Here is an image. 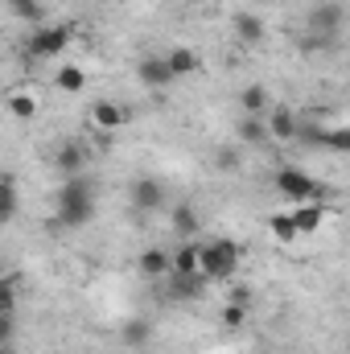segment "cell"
Returning a JSON list of instances; mask_svg holds the SVG:
<instances>
[{
	"label": "cell",
	"mask_w": 350,
	"mask_h": 354,
	"mask_svg": "<svg viewBox=\"0 0 350 354\" xmlns=\"http://www.w3.org/2000/svg\"><path fill=\"white\" fill-rule=\"evenodd\" d=\"M342 25H347V8H342L338 0L313 4V12H309V33H330V37H338Z\"/></svg>",
	"instance_id": "7"
},
{
	"label": "cell",
	"mask_w": 350,
	"mask_h": 354,
	"mask_svg": "<svg viewBox=\"0 0 350 354\" xmlns=\"http://www.w3.org/2000/svg\"><path fill=\"white\" fill-rule=\"evenodd\" d=\"M268 231H272V239H276V243H297V239H301L293 210H280V214H272V218H268Z\"/></svg>",
	"instance_id": "21"
},
{
	"label": "cell",
	"mask_w": 350,
	"mask_h": 354,
	"mask_svg": "<svg viewBox=\"0 0 350 354\" xmlns=\"http://www.w3.org/2000/svg\"><path fill=\"white\" fill-rule=\"evenodd\" d=\"M8 17L25 21V25H46V4L42 0H8Z\"/></svg>",
	"instance_id": "24"
},
{
	"label": "cell",
	"mask_w": 350,
	"mask_h": 354,
	"mask_svg": "<svg viewBox=\"0 0 350 354\" xmlns=\"http://www.w3.org/2000/svg\"><path fill=\"white\" fill-rule=\"evenodd\" d=\"M71 25H37L33 33H29V41H25V50L33 54V58H58L66 46H71Z\"/></svg>",
	"instance_id": "4"
},
{
	"label": "cell",
	"mask_w": 350,
	"mask_h": 354,
	"mask_svg": "<svg viewBox=\"0 0 350 354\" xmlns=\"http://www.w3.org/2000/svg\"><path fill=\"white\" fill-rule=\"evenodd\" d=\"M54 206H58V223L62 227H87L95 218V185L87 177H62Z\"/></svg>",
	"instance_id": "1"
},
{
	"label": "cell",
	"mask_w": 350,
	"mask_h": 354,
	"mask_svg": "<svg viewBox=\"0 0 350 354\" xmlns=\"http://www.w3.org/2000/svg\"><path fill=\"white\" fill-rule=\"evenodd\" d=\"M219 322H223L227 330H239V326L248 322V305H239V301H227V305H223V313H219Z\"/></svg>",
	"instance_id": "27"
},
{
	"label": "cell",
	"mask_w": 350,
	"mask_h": 354,
	"mask_svg": "<svg viewBox=\"0 0 350 354\" xmlns=\"http://www.w3.org/2000/svg\"><path fill=\"white\" fill-rule=\"evenodd\" d=\"M128 202H132L136 214H153V210L165 206V185L157 177H136L132 189H128Z\"/></svg>",
	"instance_id": "5"
},
{
	"label": "cell",
	"mask_w": 350,
	"mask_h": 354,
	"mask_svg": "<svg viewBox=\"0 0 350 354\" xmlns=\"http://www.w3.org/2000/svg\"><path fill=\"white\" fill-rule=\"evenodd\" d=\"M54 165H58L62 177H83V169H87V149L79 140H62L58 153H54Z\"/></svg>",
	"instance_id": "13"
},
{
	"label": "cell",
	"mask_w": 350,
	"mask_h": 354,
	"mask_svg": "<svg viewBox=\"0 0 350 354\" xmlns=\"http://www.w3.org/2000/svg\"><path fill=\"white\" fill-rule=\"evenodd\" d=\"M317 149H326V153H338V157H350V128H322V136H317Z\"/></svg>",
	"instance_id": "25"
},
{
	"label": "cell",
	"mask_w": 350,
	"mask_h": 354,
	"mask_svg": "<svg viewBox=\"0 0 350 354\" xmlns=\"http://www.w3.org/2000/svg\"><path fill=\"white\" fill-rule=\"evenodd\" d=\"M17 206H21V202H17V181H12V174H8L4 181H0V218L12 223V218H17Z\"/></svg>",
	"instance_id": "26"
},
{
	"label": "cell",
	"mask_w": 350,
	"mask_h": 354,
	"mask_svg": "<svg viewBox=\"0 0 350 354\" xmlns=\"http://www.w3.org/2000/svg\"><path fill=\"white\" fill-rule=\"evenodd\" d=\"M169 227H174V235L185 243V239H198V231H202V218H198V210L190 206V202H177L174 210H169Z\"/></svg>",
	"instance_id": "14"
},
{
	"label": "cell",
	"mask_w": 350,
	"mask_h": 354,
	"mask_svg": "<svg viewBox=\"0 0 350 354\" xmlns=\"http://www.w3.org/2000/svg\"><path fill=\"white\" fill-rule=\"evenodd\" d=\"M301 50H305V54H326V50H338V37H330V33H309V37L301 41Z\"/></svg>",
	"instance_id": "28"
},
{
	"label": "cell",
	"mask_w": 350,
	"mask_h": 354,
	"mask_svg": "<svg viewBox=\"0 0 350 354\" xmlns=\"http://www.w3.org/2000/svg\"><path fill=\"white\" fill-rule=\"evenodd\" d=\"M239 111H243V115H260V120H268V111H272V95H268V87H264V83H252V87L239 91Z\"/></svg>",
	"instance_id": "17"
},
{
	"label": "cell",
	"mask_w": 350,
	"mask_h": 354,
	"mask_svg": "<svg viewBox=\"0 0 350 354\" xmlns=\"http://www.w3.org/2000/svg\"><path fill=\"white\" fill-rule=\"evenodd\" d=\"M4 107H8L12 120H33V115H37V95H33V91H8Z\"/></svg>",
	"instance_id": "20"
},
{
	"label": "cell",
	"mask_w": 350,
	"mask_h": 354,
	"mask_svg": "<svg viewBox=\"0 0 350 354\" xmlns=\"http://www.w3.org/2000/svg\"><path fill=\"white\" fill-rule=\"evenodd\" d=\"M87 115H91V124H95L99 132H116V128H124V124H128V111H124L116 99H95Z\"/></svg>",
	"instance_id": "10"
},
{
	"label": "cell",
	"mask_w": 350,
	"mask_h": 354,
	"mask_svg": "<svg viewBox=\"0 0 350 354\" xmlns=\"http://www.w3.org/2000/svg\"><path fill=\"white\" fill-rule=\"evenodd\" d=\"M326 214H330V206H326V202H301V206L293 210V218H297V231H301V235H317V231H322V223H326Z\"/></svg>",
	"instance_id": "15"
},
{
	"label": "cell",
	"mask_w": 350,
	"mask_h": 354,
	"mask_svg": "<svg viewBox=\"0 0 350 354\" xmlns=\"http://www.w3.org/2000/svg\"><path fill=\"white\" fill-rule=\"evenodd\" d=\"M174 272L202 276V243H198V239H185V243L174 248Z\"/></svg>",
	"instance_id": "18"
},
{
	"label": "cell",
	"mask_w": 350,
	"mask_h": 354,
	"mask_svg": "<svg viewBox=\"0 0 350 354\" xmlns=\"http://www.w3.org/2000/svg\"><path fill=\"white\" fill-rule=\"evenodd\" d=\"M214 161H219V169H239V153L235 149H219Z\"/></svg>",
	"instance_id": "29"
},
{
	"label": "cell",
	"mask_w": 350,
	"mask_h": 354,
	"mask_svg": "<svg viewBox=\"0 0 350 354\" xmlns=\"http://www.w3.org/2000/svg\"><path fill=\"white\" fill-rule=\"evenodd\" d=\"M165 58H169V71H174V79L202 75V54H198V50H190V46H174Z\"/></svg>",
	"instance_id": "16"
},
{
	"label": "cell",
	"mask_w": 350,
	"mask_h": 354,
	"mask_svg": "<svg viewBox=\"0 0 350 354\" xmlns=\"http://www.w3.org/2000/svg\"><path fill=\"white\" fill-rule=\"evenodd\" d=\"M239 260H243V252L235 239H206L202 243V276L210 284H231L239 276Z\"/></svg>",
	"instance_id": "2"
},
{
	"label": "cell",
	"mask_w": 350,
	"mask_h": 354,
	"mask_svg": "<svg viewBox=\"0 0 350 354\" xmlns=\"http://www.w3.org/2000/svg\"><path fill=\"white\" fill-rule=\"evenodd\" d=\"M54 87L66 91V95H79V91L87 87V71H83V66H75V62H62V66H58V75H54Z\"/></svg>",
	"instance_id": "23"
},
{
	"label": "cell",
	"mask_w": 350,
	"mask_h": 354,
	"mask_svg": "<svg viewBox=\"0 0 350 354\" xmlns=\"http://www.w3.org/2000/svg\"><path fill=\"white\" fill-rule=\"evenodd\" d=\"M136 272H140L145 280H165V276L174 272V252H165V248H145L140 260H136Z\"/></svg>",
	"instance_id": "12"
},
{
	"label": "cell",
	"mask_w": 350,
	"mask_h": 354,
	"mask_svg": "<svg viewBox=\"0 0 350 354\" xmlns=\"http://www.w3.org/2000/svg\"><path fill=\"white\" fill-rule=\"evenodd\" d=\"M136 79H140L145 87H153V91H161V87H169V83H177L165 54H145V58L136 62Z\"/></svg>",
	"instance_id": "8"
},
{
	"label": "cell",
	"mask_w": 350,
	"mask_h": 354,
	"mask_svg": "<svg viewBox=\"0 0 350 354\" xmlns=\"http://www.w3.org/2000/svg\"><path fill=\"white\" fill-rule=\"evenodd\" d=\"M120 338H124V346H132V351H145V346L153 342V326H149L145 317H132V322H124Z\"/></svg>",
	"instance_id": "22"
},
{
	"label": "cell",
	"mask_w": 350,
	"mask_h": 354,
	"mask_svg": "<svg viewBox=\"0 0 350 354\" xmlns=\"http://www.w3.org/2000/svg\"><path fill=\"white\" fill-rule=\"evenodd\" d=\"M231 29H235L239 46H248V50H260L264 41H268V25H264V17H256V12H235L231 17Z\"/></svg>",
	"instance_id": "9"
},
{
	"label": "cell",
	"mask_w": 350,
	"mask_h": 354,
	"mask_svg": "<svg viewBox=\"0 0 350 354\" xmlns=\"http://www.w3.org/2000/svg\"><path fill=\"white\" fill-rule=\"evenodd\" d=\"M206 284H210L206 276H185V272H169V276H165V297H169V301H198Z\"/></svg>",
	"instance_id": "11"
},
{
	"label": "cell",
	"mask_w": 350,
	"mask_h": 354,
	"mask_svg": "<svg viewBox=\"0 0 350 354\" xmlns=\"http://www.w3.org/2000/svg\"><path fill=\"white\" fill-rule=\"evenodd\" d=\"M235 136H239L243 145H252V149H260V145H268V140H272L268 120H260V115H243V120L235 124Z\"/></svg>",
	"instance_id": "19"
},
{
	"label": "cell",
	"mask_w": 350,
	"mask_h": 354,
	"mask_svg": "<svg viewBox=\"0 0 350 354\" xmlns=\"http://www.w3.org/2000/svg\"><path fill=\"white\" fill-rule=\"evenodd\" d=\"M276 189L293 202V206H301V202H322L326 198V185L322 181H313V177L305 174V169H297V165H284V169H276Z\"/></svg>",
	"instance_id": "3"
},
{
	"label": "cell",
	"mask_w": 350,
	"mask_h": 354,
	"mask_svg": "<svg viewBox=\"0 0 350 354\" xmlns=\"http://www.w3.org/2000/svg\"><path fill=\"white\" fill-rule=\"evenodd\" d=\"M268 132H272L276 145H293V140L301 136V115H297L288 103H272V111H268Z\"/></svg>",
	"instance_id": "6"
}]
</instances>
